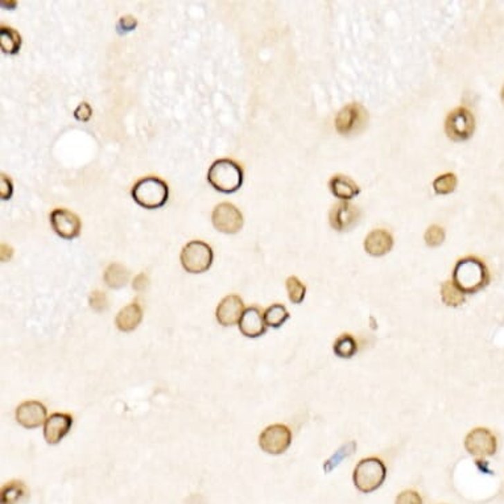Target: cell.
<instances>
[{
  "mask_svg": "<svg viewBox=\"0 0 504 504\" xmlns=\"http://www.w3.org/2000/svg\"><path fill=\"white\" fill-rule=\"evenodd\" d=\"M360 217V211L355 205L342 201L330 210V225L338 232H347L355 226Z\"/></svg>",
  "mask_w": 504,
  "mask_h": 504,
  "instance_id": "cell-13",
  "label": "cell"
},
{
  "mask_svg": "<svg viewBox=\"0 0 504 504\" xmlns=\"http://www.w3.org/2000/svg\"><path fill=\"white\" fill-rule=\"evenodd\" d=\"M503 99H504V89H503Z\"/></svg>",
  "mask_w": 504,
  "mask_h": 504,
  "instance_id": "cell-36",
  "label": "cell"
},
{
  "mask_svg": "<svg viewBox=\"0 0 504 504\" xmlns=\"http://www.w3.org/2000/svg\"><path fill=\"white\" fill-rule=\"evenodd\" d=\"M394 247V238L383 229L372 230L365 239V250L371 257H383Z\"/></svg>",
  "mask_w": 504,
  "mask_h": 504,
  "instance_id": "cell-17",
  "label": "cell"
},
{
  "mask_svg": "<svg viewBox=\"0 0 504 504\" xmlns=\"http://www.w3.org/2000/svg\"><path fill=\"white\" fill-rule=\"evenodd\" d=\"M214 259L213 250L202 241H191L181 251V264L191 273L206 272Z\"/></svg>",
  "mask_w": 504,
  "mask_h": 504,
  "instance_id": "cell-5",
  "label": "cell"
},
{
  "mask_svg": "<svg viewBox=\"0 0 504 504\" xmlns=\"http://www.w3.org/2000/svg\"><path fill=\"white\" fill-rule=\"evenodd\" d=\"M457 176L454 173H445V175H441L433 181V189L436 191V194L440 195H445V194H450L451 191H454L455 186H457Z\"/></svg>",
  "mask_w": 504,
  "mask_h": 504,
  "instance_id": "cell-28",
  "label": "cell"
},
{
  "mask_svg": "<svg viewBox=\"0 0 504 504\" xmlns=\"http://www.w3.org/2000/svg\"><path fill=\"white\" fill-rule=\"evenodd\" d=\"M51 223L57 235L71 241L81 232V219L67 209H55L51 214Z\"/></svg>",
  "mask_w": 504,
  "mask_h": 504,
  "instance_id": "cell-11",
  "label": "cell"
},
{
  "mask_svg": "<svg viewBox=\"0 0 504 504\" xmlns=\"http://www.w3.org/2000/svg\"><path fill=\"white\" fill-rule=\"evenodd\" d=\"M464 449L477 458H487L496 453L498 440L487 428H476L464 438Z\"/></svg>",
  "mask_w": 504,
  "mask_h": 504,
  "instance_id": "cell-9",
  "label": "cell"
},
{
  "mask_svg": "<svg viewBox=\"0 0 504 504\" xmlns=\"http://www.w3.org/2000/svg\"><path fill=\"white\" fill-rule=\"evenodd\" d=\"M0 45L6 55H16L21 46V36L14 28L0 27Z\"/></svg>",
  "mask_w": 504,
  "mask_h": 504,
  "instance_id": "cell-21",
  "label": "cell"
},
{
  "mask_svg": "<svg viewBox=\"0 0 504 504\" xmlns=\"http://www.w3.org/2000/svg\"><path fill=\"white\" fill-rule=\"evenodd\" d=\"M90 306L98 313L105 312L109 308V300H107L106 293L101 292V290H94L90 295Z\"/></svg>",
  "mask_w": 504,
  "mask_h": 504,
  "instance_id": "cell-30",
  "label": "cell"
},
{
  "mask_svg": "<svg viewBox=\"0 0 504 504\" xmlns=\"http://www.w3.org/2000/svg\"><path fill=\"white\" fill-rule=\"evenodd\" d=\"M424 239H425L426 245L438 247V245H442L444 241H445V230L438 225H432L425 232Z\"/></svg>",
  "mask_w": 504,
  "mask_h": 504,
  "instance_id": "cell-29",
  "label": "cell"
},
{
  "mask_svg": "<svg viewBox=\"0 0 504 504\" xmlns=\"http://www.w3.org/2000/svg\"><path fill=\"white\" fill-rule=\"evenodd\" d=\"M0 197L1 200H10L12 197V193H14V185H12V181L11 178L7 177L4 173H1V178H0Z\"/></svg>",
  "mask_w": 504,
  "mask_h": 504,
  "instance_id": "cell-32",
  "label": "cell"
},
{
  "mask_svg": "<svg viewBox=\"0 0 504 504\" xmlns=\"http://www.w3.org/2000/svg\"><path fill=\"white\" fill-rule=\"evenodd\" d=\"M29 490L21 480H10L1 487V504H27Z\"/></svg>",
  "mask_w": 504,
  "mask_h": 504,
  "instance_id": "cell-19",
  "label": "cell"
},
{
  "mask_svg": "<svg viewBox=\"0 0 504 504\" xmlns=\"http://www.w3.org/2000/svg\"><path fill=\"white\" fill-rule=\"evenodd\" d=\"M356 449V442L355 441H350L347 442L346 445L341 446L340 449L337 450L329 460H327L325 464H324V470L327 473H330L333 469H336L338 464H341L342 461L347 457H350Z\"/></svg>",
  "mask_w": 504,
  "mask_h": 504,
  "instance_id": "cell-27",
  "label": "cell"
},
{
  "mask_svg": "<svg viewBox=\"0 0 504 504\" xmlns=\"http://www.w3.org/2000/svg\"><path fill=\"white\" fill-rule=\"evenodd\" d=\"M46 407L36 400H28L16 408V422L26 429L40 428L46 419Z\"/></svg>",
  "mask_w": 504,
  "mask_h": 504,
  "instance_id": "cell-12",
  "label": "cell"
},
{
  "mask_svg": "<svg viewBox=\"0 0 504 504\" xmlns=\"http://www.w3.org/2000/svg\"><path fill=\"white\" fill-rule=\"evenodd\" d=\"M292 444V432L284 424L267 426L259 436L260 449L272 455L286 453Z\"/></svg>",
  "mask_w": 504,
  "mask_h": 504,
  "instance_id": "cell-7",
  "label": "cell"
},
{
  "mask_svg": "<svg viewBox=\"0 0 504 504\" xmlns=\"http://www.w3.org/2000/svg\"><path fill=\"white\" fill-rule=\"evenodd\" d=\"M491 276L485 261L476 257H466L457 261L453 271V283L464 295H474L490 283Z\"/></svg>",
  "mask_w": 504,
  "mask_h": 504,
  "instance_id": "cell-1",
  "label": "cell"
},
{
  "mask_svg": "<svg viewBox=\"0 0 504 504\" xmlns=\"http://www.w3.org/2000/svg\"><path fill=\"white\" fill-rule=\"evenodd\" d=\"M286 292H288V297L290 302L293 304H301L305 295H306V286L302 284L299 277L296 276H289L286 281Z\"/></svg>",
  "mask_w": 504,
  "mask_h": 504,
  "instance_id": "cell-26",
  "label": "cell"
},
{
  "mask_svg": "<svg viewBox=\"0 0 504 504\" xmlns=\"http://www.w3.org/2000/svg\"><path fill=\"white\" fill-rule=\"evenodd\" d=\"M132 198L144 209H159L168 201L169 189L162 178L150 176L141 178L132 188Z\"/></svg>",
  "mask_w": 504,
  "mask_h": 504,
  "instance_id": "cell-4",
  "label": "cell"
},
{
  "mask_svg": "<svg viewBox=\"0 0 504 504\" xmlns=\"http://www.w3.org/2000/svg\"><path fill=\"white\" fill-rule=\"evenodd\" d=\"M245 311L243 300L236 295H229L219 302L216 317L219 325L232 327L235 324H239Z\"/></svg>",
  "mask_w": 504,
  "mask_h": 504,
  "instance_id": "cell-14",
  "label": "cell"
},
{
  "mask_svg": "<svg viewBox=\"0 0 504 504\" xmlns=\"http://www.w3.org/2000/svg\"><path fill=\"white\" fill-rule=\"evenodd\" d=\"M130 279V272L124 268L122 264L112 263L110 264L105 272V283L112 289H119L127 286Z\"/></svg>",
  "mask_w": 504,
  "mask_h": 504,
  "instance_id": "cell-22",
  "label": "cell"
},
{
  "mask_svg": "<svg viewBox=\"0 0 504 504\" xmlns=\"http://www.w3.org/2000/svg\"><path fill=\"white\" fill-rule=\"evenodd\" d=\"M476 121L473 114L464 107L453 110L445 121V132L454 141H464L474 134Z\"/></svg>",
  "mask_w": 504,
  "mask_h": 504,
  "instance_id": "cell-8",
  "label": "cell"
},
{
  "mask_svg": "<svg viewBox=\"0 0 504 504\" xmlns=\"http://www.w3.org/2000/svg\"><path fill=\"white\" fill-rule=\"evenodd\" d=\"M211 220L214 227L225 234H235L243 227V216L241 210L230 202L217 205L213 210Z\"/></svg>",
  "mask_w": 504,
  "mask_h": 504,
  "instance_id": "cell-10",
  "label": "cell"
},
{
  "mask_svg": "<svg viewBox=\"0 0 504 504\" xmlns=\"http://www.w3.org/2000/svg\"><path fill=\"white\" fill-rule=\"evenodd\" d=\"M333 351L342 359L353 358L358 353V342L351 334H342L334 342Z\"/></svg>",
  "mask_w": 504,
  "mask_h": 504,
  "instance_id": "cell-24",
  "label": "cell"
},
{
  "mask_svg": "<svg viewBox=\"0 0 504 504\" xmlns=\"http://www.w3.org/2000/svg\"><path fill=\"white\" fill-rule=\"evenodd\" d=\"M147 281H148V279H147L146 273H140V275H137V277H135L132 286H134V289H137V290L140 292V290H144L146 289Z\"/></svg>",
  "mask_w": 504,
  "mask_h": 504,
  "instance_id": "cell-35",
  "label": "cell"
},
{
  "mask_svg": "<svg viewBox=\"0 0 504 504\" xmlns=\"http://www.w3.org/2000/svg\"><path fill=\"white\" fill-rule=\"evenodd\" d=\"M239 330L247 338H258L264 336L267 331L264 312H261L258 306L247 308L239 321Z\"/></svg>",
  "mask_w": 504,
  "mask_h": 504,
  "instance_id": "cell-16",
  "label": "cell"
},
{
  "mask_svg": "<svg viewBox=\"0 0 504 504\" xmlns=\"http://www.w3.org/2000/svg\"><path fill=\"white\" fill-rule=\"evenodd\" d=\"M207 180L216 191L234 193L243 184V169L230 159H219L209 168Z\"/></svg>",
  "mask_w": 504,
  "mask_h": 504,
  "instance_id": "cell-2",
  "label": "cell"
},
{
  "mask_svg": "<svg viewBox=\"0 0 504 504\" xmlns=\"http://www.w3.org/2000/svg\"><path fill=\"white\" fill-rule=\"evenodd\" d=\"M73 426V417L68 413H53L45 422L44 438L49 445L58 444Z\"/></svg>",
  "mask_w": 504,
  "mask_h": 504,
  "instance_id": "cell-15",
  "label": "cell"
},
{
  "mask_svg": "<svg viewBox=\"0 0 504 504\" xmlns=\"http://www.w3.org/2000/svg\"><path fill=\"white\" fill-rule=\"evenodd\" d=\"M387 477V467L381 458L368 457L355 466L353 480L355 487L363 494L378 490Z\"/></svg>",
  "mask_w": 504,
  "mask_h": 504,
  "instance_id": "cell-3",
  "label": "cell"
},
{
  "mask_svg": "<svg viewBox=\"0 0 504 504\" xmlns=\"http://www.w3.org/2000/svg\"><path fill=\"white\" fill-rule=\"evenodd\" d=\"M289 312L286 311V306L281 304H273L264 311V321L267 327L279 329L286 324L289 320Z\"/></svg>",
  "mask_w": 504,
  "mask_h": 504,
  "instance_id": "cell-23",
  "label": "cell"
},
{
  "mask_svg": "<svg viewBox=\"0 0 504 504\" xmlns=\"http://www.w3.org/2000/svg\"><path fill=\"white\" fill-rule=\"evenodd\" d=\"M93 115V110L90 107V105L87 102H82L80 103V106L74 111V116L77 121H81V122H87Z\"/></svg>",
  "mask_w": 504,
  "mask_h": 504,
  "instance_id": "cell-33",
  "label": "cell"
},
{
  "mask_svg": "<svg viewBox=\"0 0 504 504\" xmlns=\"http://www.w3.org/2000/svg\"><path fill=\"white\" fill-rule=\"evenodd\" d=\"M368 121L367 110L359 103H349L336 116V130L343 137L360 132Z\"/></svg>",
  "mask_w": 504,
  "mask_h": 504,
  "instance_id": "cell-6",
  "label": "cell"
},
{
  "mask_svg": "<svg viewBox=\"0 0 504 504\" xmlns=\"http://www.w3.org/2000/svg\"><path fill=\"white\" fill-rule=\"evenodd\" d=\"M141 320H143V309H141L140 304L135 301V302H131L127 306H124L122 311L118 313L115 318V325L123 333H130V331H134L140 325Z\"/></svg>",
  "mask_w": 504,
  "mask_h": 504,
  "instance_id": "cell-18",
  "label": "cell"
},
{
  "mask_svg": "<svg viewBox=\"0 0 504 504\" xmlns=\"http://www.w3.org/2000/svg\"><path fill=\"white\" fill-rule=\"evenodd\" d=\"M329 186H330L331 193L342 201L354 198L355 195H358L360 191L354 180H351L347 176H343V175L333 176L329 182Z\"/></svg>",
  "mask_w": 504,
  "mask_h": 504,
  "instance_id": "cell-20",
  "label": "cell"
},
{
  "mask_svg": "<svg viewBox=\"0 0 504 504\" xmlns=\"http://www.w3.org/2000/svg\"><path fill=\"white\" fill-rule=\"evenodd\" d=\"M137 26V20L134 16H123L118 23V28L121 29V32H130L132 29H135Z\"/></svg>",
  "mask_w": 504,
  "mask_h": 504,
  "instance_id": "cell-34",
  "label": "cell"
},
{
  "mask_svg": "<svg viewBox=\"0 0 504 504\" xmlns=\"http://www.w3.org/2000/svg\"><path fill=\"white\" fill-rule=\"evenodd\" d=\"M395 504H423V499L417 491L406 490L396 496Z\"/></svg>",
  "mask_w": 504,
  "mask_h": 504,
  "instance_id": "cell-31",
  "label": "cell"
},
{
  "mask_svg": "<svg viewBox=\"0 0 504 504\" xmlns=\"http://www.w3.org/2000/svg\"><path fill=\"white\" fill-rule=\"evenodd\" d=\"M441 299L445 305L457 308L464 304L466 295L453 283V280H448L441 286Z\"/></svg>",
  "mask_w": 504,
  "mask_h": 504,
  "instance_id": "cell-25",
  "label": "cell"
}]
</instances>
